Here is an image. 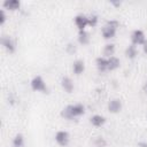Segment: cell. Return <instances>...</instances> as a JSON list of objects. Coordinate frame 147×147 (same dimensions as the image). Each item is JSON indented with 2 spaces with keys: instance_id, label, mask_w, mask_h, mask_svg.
Masks as SVG:
<instances>
[{
  "instance_id": "cell-1",
  "label": "cell",
  "mask_w": 147,
  "mask_h": 147,
  "mask_svg": "<svg viewBox=\"0 0 147 147\" xmlns=\"http://www.w3.org/2000/svg\"><path fill=\"white\" fill-rule=\"evenodd\" d=\"M85 114V106L83 103H74V105H68L61 110V116L64 119L68 121H74Z\"/></svg>"
},
{
  "instance_id": "cell-2",
  "label": "cell",
  "mask_w": 147,
  "mask_h": 147,
  "mask_svg": "<svg viewBox=\"0 0 147 147\" xmlns=\"http://www.w3.org/2000/svg\"><path fill=\"white\" fill-rule=\"evenodd\" d=\"M118 26H119V22L117 20H109V21H107L106 24L101 29L102 38L106 39V40L113 39L116 36V33H117Z\"/></svg>"
},
{
  "instance_id": "cell-16",
  "label": "cell",
  "mask_w": 147,
  "mask_h": 147,
  "mask_svg": "<svg viewBox=\"0 0 147 147\" xmlns=\"http://www.w3.org/2000/svg\"><path fill=\"white\" fill-rule=\"evenodd\" d=\"M138 55V48L137 46H134L133 44H130L126 48H125V56L129 60H134Z\"/></svg>"
},
{
  "instance_id": "cell-10",
  "label": "cell",
  "mask_w": 147,
  "mask_h": 147,
  "mask_svg": "<svg viewBox=\"0 0 147 147\" xmlns=\"http://www.w3.org/2000/svg\"><path fill=\"white\" fill-rule=\"evenodd\" d=\"M72 72L76 75V76H79L82 75L84 71H85V62L82 60V59H77L72 62Z\"/></svg>"
},
{
  "instance_id": "cell-13",
  "label": "cell",
  "mask_w": 147,
  "mask_h": 147,
  "mask_svg": "<svg viewBox=\"0 0 147 147\" xmlns=\"http://www.w3.org/2000/svg\"><path fill=\"white\" fill-rule=\"evenodd\" d=\"M95 67L100 72L108 71V59L105 56H98L95 59Z\"/></svg>"
},
{
  "instance_id": "cell-25",
  "label": "cell",
  "mask_w": 147,
  "mask_h": 147,
  "mask_svg": "<svg viewBox=\"0 0 147 147\" xmlns=\"http://www.w3.org/2000/svg\"><path fill=\"white\" fill-rule=\"evenodd\" d=\"M142 52L147 55V39H146V41L142 44Z\"/></svg>"
},
{
  "instance_id": "cell-22",
  "label": "cell",
  "mask_w": 147,
  "mask_h": 147,
  "mask_svg": "<svg viewBox=\"0 0 147 147\" xmlns=\"http://www.w3.org/2000/svg\"><path fill=\"white\" fill-rule=\"evenodd\" d=\"M7 21V15H6V10L2 8L0 9V25H3Z\"/></svg>"
},
{
  "instance_id": "cell-15",
  "label": "cell",
  "mask_w": 147,
  "mask_h": 147,
  "mask_svg": "<svg viewBox=\"0 0 147 147\" xmlns=\"http://www.w3.org/2000/svg\"><path fill=\"white\" fill-rule=\"evenodd\" d=\"M115 51H116L115 44H113V42L106 44V45L103 46V49H102V56H105V57H107V59H108V57H111V56H114Z\"/></svg>"
},
{
  "instance_id": "cell-6",
  "label": "cell",
  "mask_w": 147,
  "mask_h": 147,
  "mask_svg": "<svg viewBox=\"0 0 147 147\" xmlns=\"http://www.w3.org/2000/svg\"><path fill=\"white\" fill-rule=\"evenodd\" d=\"M74 23H75L76 28L78 29V31L86 30V26H88L87 15H85V14H77L74 17Z\"/></svg>"
},
{
  "instance_id": "cell-21",
  "label": "cell",
  "mask_w": 147,
  "mask_h": 147,
  "mask_svg": "<svg viewBox=\"0 0 147 147\" xmlns=\"http://www.w3.org/2000/svg\"><path fill=\"white\" fill-rule=\"evenodd\" d=\"M65 52H67L68 54H75V53L77 52V47H76V45L72 44V42H69V44L65 46Z\"/></svg>"
},
{
  "instance_id": "cell-17",
  "label": "cell",
  "mask_w": 147,
  "mask_h": 147,
  "mask_svg": "<svg viewBox=\"0 0 147 147\" xmlns=\"http://www.w3.org/2000/svg\"><path fill=\"white\" fill-rule=\"evenodd\" d=\"M25 145V139L22 133H16L11 140V146L13 147H24Z\"/></svg>"
},
{
  "instance_id": "cell-20",
  "label": "cell",
  "mask_w": 147,
  "mask_h": 147,
  "mask_svg": "<svg viewBox=\"0 0 147 147\" xmlns=\"http://www.w3.org/2000/svg\"><path fill=\"white\" fill-rule=\"evenodd\" d=\"M93 144H94L95 147H106L107 146V141H106V139L103 137H96L94 139Z\"/></svg>"
},
{
  "instance_id": "cell-12",
  "label": "cell",
  "mask_w": 147,
  "mask_h": 147,
  "mask_svg": "<svg viewBox=\"0 0 147 147\" xmlns=\"http://www.w3.org/2000/svg\"><path fill=\"white\" fill-rule=\"evenodd\" d=\"M106 117L103 116V115H100V114H94V115H92L91 116V118H90V123L93 125V126H95V127H101V126H103L105 124H106Z\"/></svg>"
},
{
  "instance_id": "cell-11",
  "label": "cell",
  "mask_w": 147,
  "mask_h": 147,
  "mask_svg": "<svg viewBox=\"0 0 147 147\" xmlns=\"http://www.w3.org/2000/svg\"><path fill=\"white\" fill-rule=\"evenodd\" d=\"M2 8L6 10H10V11H15L18 10L21 8V1L18 0H5L2 2Z\"/></svg>"
},
{
  "instance_id": "cell-4",
  "label": "cell",
  "mask_w": 147,
  "mask_h": 147,
  "mask_svg": "<svg viewBox=\"0 0 147 147\" xmlns=\"http://www.w3.org/2000/svg\"><path fill=\"white\" fill-rule=\"evenodd\" d=\"M54 140L59 146L65 147L70 142V134L65 130H59V131H56V133L54 136Z\"/></svg>"
},
{
  "instance_id": "cell-23",
  "label": "cell",
  "mask_w": 147,
  "mask_h": 147,
  "mask_svg": "<svg viewBox=\"0 0 147 147\" xmlns=\"http://www.w3.org/2000/svg\"><path fill=\"white\" fill-rule=\"evenodd\" d=\"M137 147H147V141H146V140H140V141H138Z\"/></svg>"
},
{
  "instance_id": "cell-7",
  "label": "cell",
  "mask_w": 147,
  "mask_h": 147,
  "mask_svg": "<svg viewBox=\"0 0 147 147\" xmlns=\"http://www.w3.org/2000/svg\"><path fill=\"white\" fill-rule=\"evenodd\" d=\"M1 45L3 46V48L9 53L13 54L16 51V44L14 41V39L9 36H2L1 37Z\"/></svg>"
},
{
  "instance_id": "cell-3",
  "label": "cell",
  "mask_w": 147,
  "mask_h": 147,
  "mask_svg": "<svg viewBox=\"0 0 147 147\" xmlns=\"http://www.w3.org/2000/svg\"><path fill=\"white\" fill-rule=\"evenodd\" d=\"M30 86H31V88H32L33 91H36V92H41V93H46L47 90H48L45 79H44L41 76H39V75L32 77V79L30 80Z\"/></svg>"
},
{
  "instance_id": "cell-27",
  "label": "cell",
  "mask_w": 147,
  "mask_h": 147,
  "mask_svg": "<svg viewBox=\"0 0 147 147\" xmlns=\"http://www.w3.org/2000/svg\"><path fill=\"white\" fill-rule=\"evenodd\" d=\"M146 117H147V114H146Z\"/></svg>"
},
{
  "instance_id": "cell-14",
  "label": "cell",
  "mask_w": 147,
  "mask_h": 147,
  "mask_svg": "<svg viewBox=\"0 0 147 147\" xmlns=\"http://www.w3.org/2000/svg\"><path fill=\"white\" fill-rule=\"evenodd\" d=\"M77 40L80 45L85 46V45H88L90 44V34L86 30H82V31H78V34H77Z\"/></svg>"
},
{
  "instance_id": "cell-24",
  "label": "cell",
  "mask_w": 147,
  "mask_h": 147,
  "mask_svg": "<svg viewBox=\"0 0 147 147\" xmlns=\"http://www.w3.org/2000/svg\"><path fill=\"white\" fill-rule=\"evenodd\" d=\"M110 5L114 6V7H119L122 5V2L121 1H110Z\"/></svg>"
},
{
  "instance_id": "cell-5",
  "label": "cell",
  "mask_w": 147,
  "mask_h": 147,
  "mask_svg": "<svg viewBox=\"0 0 147 147\" xmlns=\"http://www.w3.org/2000/svg\"><path fill=\"white\" fill-rule=\"evenodd\" d=\"M130 39H131V44H133L134 46H142V44L146 41V34L142 30L136 29L131 32Z\"/></svg>"
},
{
  "instance_id": "cell-8",
  "label": "cell",
  "mask_w": 147,
  "mask_h": 147,
  "mask_svg": "<svg viewBox=\"0 0 147 147\" xmlns=\"http://www.w3.org/2000/svg\"><path fill=\"white\" fill-rule=\"evenodd\" d=\"M107 108H108L109 113H111V114H118L122 110V108H123V103H122V101L119 99L113 98V99H110L108 101Z\"/></svg>"
},
{
  "instance_id": "cell-19",
  "label": "cell",
  "mask_w": 147,
  "mask_h": 147,
  "mask_svg": "<svg viewBox=\"0 0 147 147\" xmlns=\"http://www.w3.org/2000/svg\"><path fill=\"white\" fill-rule=\"evenodd\" d=\"M87 20H88V26H91V28L96 26L98 23H99V16L96 14H90V15H87Z\"/></svg>"
},
{
  "instance_id": "cell-18",
  "label": "cell",
  "mask_w": 147,
  "mask_h": 147,
  "mask_svg": "<svg viewBox=\"0 0 147 147\" xmlns=\"http://www.w3.org/2000/svg\"><path fill=\"white\" fill-rule=\"evenodd\" d=\"M119 64H121V61L115 55L111 57H108V71H114V70L118 69Z\"/></svg>"
},
{
  "instance_id": "cell-26",
  "label": "cell",
  "mask_w": 147,
  "mask_h": 147,
  "mask_svg": "<svg viewBox=\"0 0 147 147\" xmlns=\"http://www.w3.org/2000/svg\"><path fill=\"white\" fill-rule=\"evenodd\" d=\"M142 91H144V93L147 95V80L144 83V85H142Z\"/></svg>"
},
{
  "instance_id": "cell-9",
  "label": "cell",
  "mask_w": 147,
  "mask_h": 147,
  "mask_svg": "<svg viewBox=\"0 0 147 147\" xmlns=\"http://www.w3.org/2000/svg\"><path fill=\"white\" fill-rule=\"evenodd\" d=\"M60 84H61V87L64 92H67L68 94L72 93L74 92V88H75V85H74V82L72 79L69 77V76H63L60 80Z\"/></svg>"
}]
</instances>
